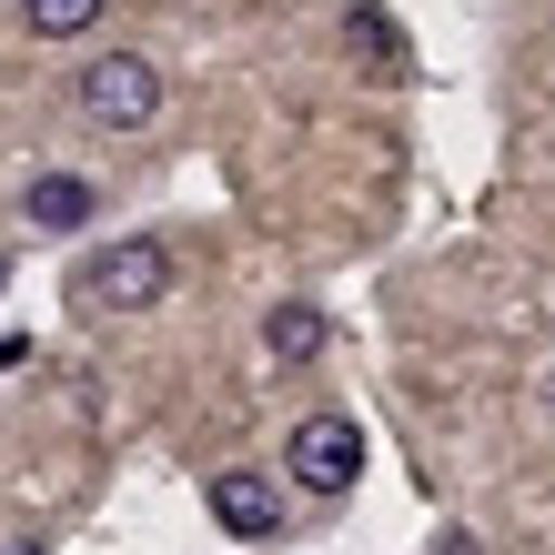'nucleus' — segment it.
<instances>
[{
  "label": "nucleus",
  "instance_id": "2",
  "mask_svg": "<svg viewBox=\"0 0 555 555\" xmlns=\"http://www.w3.org/2000/svg\"><path fill=\"white\" fill-rule=\"evenodd\" d=\"M72 293L91 313H152L162 293H172V243H152V233H121V243H102L91 263L72 273Z\"/></svg>",
  "mask_w": 555,
  "mask_h": 555
},
{
  "label": "nucleus",
  "instance_id": "8",
  "mask_svg": "<svg viewBox=\"0 0 555 555\" xmlns=\"http://www.w3.org/2000/svg\"><path fill=\"white\" fill-rule=\"evenodd\" d=\"M102 11H112V0H21V30H30V41H81Z\"/></svg>",
  "mask_w": 555,
  "mask_h": 555
},
{
  "label": "nucleus",
  "instance_id": "1",
  "mask_svg": "<svg viewBox=\"0 0 555 555\" xmlns=\"http://www.w3.org/2000/svg\"><path fill=\"white\" fill-rule=\"evenodd\" d=\"M72 102H81L91 132H142L162 112V61L152 51H91L72 72Z\"/></svg>",
  "mask_w": 555,
  "mask_h": 555
},
{
  "label": "nucleus",
  "instance_id": "6",
  "mask_svg": "<svg viewBox=\"0 0 555 555\" xmlns=\"http://www.w3.org/2000/svg\"><path fill=\"white\" fill-rule=\"evenodd\" d=\"M344 41H353V51L374 61V81H414V51H404V30L384 21L374 0H353V11H344Z\"/></svg>",
  "mask_w": 555,
  "mask_h": 555
},
{
  "label": "nucleus",
  "instance_id": "3",
  "mask_svg": "<svg viewBox=\"0 0 555 555\" xmlns=\"http://www.w3.org/2000/svg\"><path fill=\"white\" fill-rule=\"evenodd\" d=\"M283 475L304 485V495H344L353 475H364V424L353 414H304L283 444Z\"/></svg>",
  "mask_w": 555,
  "mask_h": 555
},
{
  "label": "nucleus",
  "instance_id": "4",
  "mask_svg": "<svg viewBox=\"0 0 555 555\" xmlns=\"http://www.w3.org/2000/svg\"><path fill=\"white\" fill-rule=\"evenodd\" d=\"M203 495H212V526L222 535H243V545H263V535H283V495H273V475H212L203 485Z\"/></svg>",
  "mask_w": 555,
  "mask_h": 555
},
{
  "label": "nucleus",
  "instance_id": "10",
  "mask_svg": "<svg viewBox=\"0 0 555 555\" xmlns=\"http://www.w3.org/2000/svg\"><path fill=\"white\" fill-rule=\"evenodd\" d=\"M0 283H11V263H0Z\"/></svg>",
  "mask_w": 555,
  "mask_h": 555
},
{
  "label": "nucleus",
  "instance_id": "9",
  "mask_svg": "<svg viewBox=\"0 0 555 555\" xmlns=\"http://www.w3.org/2000/svg\"><path fill=\"white\" fill-rule=\"evenodd\" d=\"M0 555H41V545H0Z\"/></svg>",
  "mask_w": 555,
  "mask_h": 555
},
{
  "label": "nucleus",
  "instance_id": "7",
  "mask_svg": "<svg viewBox=\"0 0 555 555\" xmlns=\"http://www.w3.org/2000/svg\"><path fill=\"white\" fill-rule=\"evenodd\" d=\"M323 344H334V323H323L313 304H273L263 313V353H273V364H313Z\"/></svg>",
  "mask_w": 555,
  "mask_h": 555
},
{
  "label": "nucleus",
  "instance_id": "5",
  "mask_svg": "<svg viewBox=\"0 0 555 555\" xmlns=\"http://www.w3.org/2000/svg\"><path fill=\"white\" fill-rule=\"evenodd\" d=\"M91 212H102V192H91L81 172H41V182L21 192V222H30V233H81Z\"/></svg>",
  "mask_w": 555,
  "mask_h": 555
}]
</instances>
